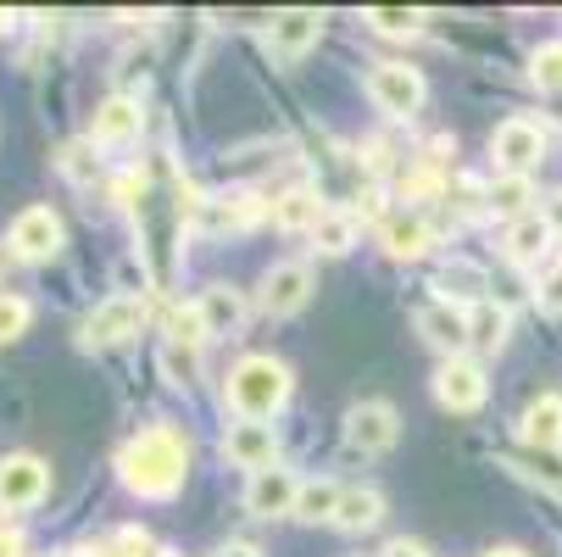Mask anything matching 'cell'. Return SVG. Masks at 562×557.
<instances>
[{
  "mask_svg": "<svg viewBox=\"0 0 562 557\" xmlns=\"http://www.w3.org/2000/svg\"><path fill=\"white\" fill-rule=\"evenodd\" d=\"M317 40H324V12H306V7L279 12V18H273V29H268V45H273V56H279V62L306 56Z\"/></svg>",
  "mask_w": 562,
  "mask_h": 557,
  "instance_id": "13",
  "label": "cell"
},
{
  "mask_svg": "<svg viewBox=\"0 0 562 557\" xmlns=\"http://www.w3.org/2000/svg\"><path fill=\"white\" fill-rule=\"evenodd\" d=\"M50 491V468L40 457H7L0 463V513H29Z\"/></svg>",
  "mask_w": 562,
  "mask_h": 557,
  "instance_id": "6",
  "label": "cell"
},
{
  "mask_svg": "<svg viewBox=\"0 0 562 557\" xmlns=\"http://www.w3.org/2000/svg\"><path fill=\"white\" fill-rule=\"evenodd\" d=\"M395 408L390 402H362V408H351L346 413V446L351 452H362V457H379V452H390L395 446Z\"/></svg>",
  "mask_w": 562,
  "mask_h": 557,
  "instance_id": "9",
  "label": "cell"
},
{
  "mask_svg": "<svg viewBox=\"0 0 562 557\" xmlns=\"http://www.w3.org/2000/svg\"><path fill=\"white\" fill-rule=\"evenodd\" d=\"M435 246V234H429V223L418 218V212H390L384 218V252L395 257V263H413V257H424Z\"/></svg>",
  "mask_w": 562,
  "mask_h": 557,
  "instance_id": "18",
  "label": "cell"
},
{
  "mask_svg": "<svg viewBox=\"0 0 562 557\" xmlns=\"http://www.w3.org/2000/svg\"><path fill=\"white\" fill-rule=\"evenodd\" d=\"M418 330H424V341L440 346L446 357H462V346H468V312L451 307V301H429V307L418 312Z\"/></svg>",
  "mask_w": 562,
  "mask_h": 557,
  "instance_id": "16",
  "label": "cell"
},
{
  "mask_svg": "<svg viewBox=\"0 0 562 557\" xmlns=\"http://www.w3.org/2000/svg\"><path fill=\"white\" fill-rule=\"evenodd\" d=\"M117 552H123V557H156V541H150L145 530H123V535H117Z\"/></svg>",
  "mask_w": 562,
  "mask_h": 557,
  "instance_id": "34",
  "label": "cell"
},
{
  "mask_svg": "<svg viewBox=\"0 0 562 557\" xmlns=\"http://www.w3.org/2000/svg\"><path fill=\"white\" fill-rule=\"evenodd\" d=\"M485 368L479 363H468V357H446L440 363V374H435V396H440V408H451V413H479L485 408Z\"/></svg>",
  "mask_w": 562,
  "mask_h": 557,
  "instance_id": "8",
  "label": "cell"
},
{
  "mask_svg": "<svg viewBox=\"0 0 562 557\" xmlns=\"http://www.w3.org/2000/svg\"><path fill=\"white\" fill-rule=\"evenodd\" d=\"M535 301H540V312H557V318H562V268H551V274L540 279Z\"/></svg>",
  "mask_w": 562,
  "mask_h": 557,
  "instance_id": "32",
  "label": "cell"
},
{
  "mask_svg": "<svg viewBox=\"0 0 562 557\" xmlns=\"http://www.w3.org/2000/svg\"><path fill=\"white\" fill-rule=\"evenodd\" d=\"M312 246H317V252H329V257L351 252V246H357V212L329 207L324 218H317V229H312Z\"/></svg>",
  "mask_w": 562,
  "mask_h": 557,
  "instance_id": "24",
  "label": "cell"
},
{
  "mask_svg": "<svg viewBox=\"0 0 562 557\" xmlns=\"http://www.w3.org/2000/svg\"><path fill=\"white\" fill-rule=\"evenodd\" d=\"M485 557H524V552H518V546H491Z\"/></svg>",
  "mask_w": 562,
  "mask_h": 557,
  "instance_id": "39",
  "label": "cell"
},
{
  "mask_svg": "<svg viewBox=\"0 0 562 557\" xmlns=\"http://www.w3.org/2000/svg\"><path fill=\"white\" fill-rule=\"evenodd\" d=\"M529 78H535L540 90L562 96V40H551V45H540V51L529 56Z\"/></svg>",
  "mask_w": 562,
  "mask_h": 557,
  "instance_id": "27",
  "label": "cell"
},
{
  "mask_svg": "<svg viewBox=\"0 0 562 557\" xmlns=\"http://www.w3.org/2000/svg\"><path fill=\"white\" fill-rule=\"evenodd\" d=\"M551 241H557V229H551L540 212H529V218H518V223L507 229V257L524 263V268H535V263L551 252Z\"/></svg>",
  "mask_w": 562,
  "mask_h": 557,
  "instance_id": "21",
  "label": "cell"
},
{
  "mask_svg": "<svg viewBox=\"0 0 562 557\" xmlns=\"http://www.w3.org/2000/svg\"><path fill=\"white\" fill-rule=\"evenodd\" d=\"M435 290H446V301H451V296H473V301H479V290H485V274L468 268V263H457V268H440V274H435Z\"/></svg>",
  "mask_w": 562,
  "mask_h": 557,
  "instance_id": "30",
  "label": "cell"
},
{
  "mask_svg": "<svg viewBox=\"0 0 562 557\" xmlns=\"http://www.w3.org/2000/svg\"><path fill=\"white\" fill-rule=\"evenodd\" d=\"M168 374L179 385H190L195 379V346H168Z\"/></svg>",
  "mask_w": 562,
  "mask_h": 557,
  "instance_id": "33",
  "label": "cell"
},
{
  "mask_svg": "<svg viewBox=\"0 0 562 557\" xmlns=\"http://www.w3.org/2000/svg\"><path fill=\"white\" fill-rule=\"evenodd\" d=\"M324 212H329V207H317V196H312V190H284V196L273 201V223H279L284 234H301V229L312 234Z\"/></svg>",
  "mask_w": 562,
  "mask_h": 557,
  "instance_id": "22",
  "label": "cell"
},
{
  "mask_svg": "<svg viewBox=\"0 0 562 557\" xmlns=\"http://www.w3.org/2000/svg\"><path fill=\"white\" fill-rule=\"evenodd\" d=\"M134 134H139V101H128V96H112V101H101L90 140H95V145H128Z\"/></svg>",
  "mask_w": 562,
  "mask_h": 557,
  "instance_id": "20",
  "label": "cell"
},
{
  "mask_svg": "<svg viewBox=\"0 0 562 557\" xmlns=\"http://www.w3.org/2000/svg\"><path fill=\"white\" fill-rule=\"evenodd\" d=\"M257 212H262V201L251 190H223V196H206L195 218H201L206 234H234V229H251Z\"/></svg>",
  "mask_w": 562,
  "mask_h": 557,
  "instance_id": "14",
  "label": "cell"
},
{
  "mask_svg": "<svg viewBox=\"0 0 562 557\" xmlns=\"http://www.w3.org/2000/svg\"><path fill=\"white\" fill-rule=\"evenodd\" d=\"M295 497H301V480L290 468H262V474H251V486H246V513H257V519H284V513H295Z\"/></svg>",
  "mask_w": 562,
  "mask_h": 557,
  "instance_id": "11",
  "label": "cell"
},
{
  "mask_svg": "<svg viewBox=\"0 0 562 557\" xmlns=\"http://www.w3.org/2000/svg\"><path fill=\"white\" fill-rule=\"evenodd\" d=\"M117 474H123V486L134 497L168 502V497H179L184 474H190V441L168 424H150L117 452Z\"/></svg>",
  "mask_w": 562,
  "mask_h": 557,
  "instance_id": "1",
  "label": "cell"
},
{
  "mask_svg": "<svg viewBox=\"0 0 562 557\" xmlns=\"http://www.w3.org/2000/svg\"><path fill=\"white\" fill-rule=\"evenodd\" d=\"M195 312H201V324H206V335H239V324H246V296H239L234 285H206L201 296H195Z\"/></svg>",
  "mask_w": 562,
  "mask_h": 557,
  "instance_id": "15",
  "label": "cell"
},
{
  "mask_svg": "<svg viewBox=\"0 0 562 557\" xmlns=\"http://www.w3.org/2000/svg\"><path fill=\"white\" fill-rule=\"evenodd\" d=\"M368 23H373L379 34H395V40H401V34H418V29H424V12H413V7H373Z\"/></svg>",
  "mask_w": 562,
  "mask_h": 557,
  "instance_id": "29",
  "label": "cell"
},
{
  "mask_svg": "<svg viewBox=\"0 0 562 557\" xmlns=\"http://www.w3.org/2000/svg\"><path fill=\"white\" fill-rule=\"evenodd\" d=\"M0 557H23V535L18 530H0Z\"/></svg>",
  "mask_w": 562,
  "mask_h": 557,
  "instance_id": "36",
  "label": "cell"
},
{
  "mask_svg": "<svg viewBox=\"0 0 562 557\" xmlns=\"http://www.w3.org/2000/svg\"><path fill=\"white\" fill-rule=\"evenodd\" d=\"M223 457H228L234 468H251V474L273 468V463H279V435H273V424H246V419L228 424Z\"/></svg>",
  "mask_w": 562,
  "mask_h": 557,
  "instance_id": "10",
  "label": "cell"
},
{
  "mask_svg": "<svg viewBox=\"0 0 562 557\" xmlns=\"http://www.w3.org/2000/svg\"><path fill=\"white\" fill-rule=\"evenodd\" d=\"M384 557H429V546H418V541H390Z\"/></svg>",
  "mask_w": 562,
  "mask_h": 557,
  "instance_id": "35",
  "label": "cell"
},
{
  "mask_svg": "<svg viewBox=\"0 0 562 557\" xmlns=\"http://www.w3.org/2000/svg\"><path fill=\"white\" fill-rule=\"evenodd\" d=\"M491 156H496L502 174L529 179V168H540V156H546V129H540L535 118H507V123L491 134Z\"/></svg>",
  "mask_w": 562,
  "mask_h": 557,
  "instance_id": "4",
  "label": "cell"
},
{
  "mask_svg": "<svg viewBox=\"0 0 562 557\" xmlns=\"http://www.w3.org/2000/svg\"><path fill=\"white\" fill-rule=\"evenodd\" d=\"M61 168H67L72 185H95V156H90V145H67V151H61Z\"/></svg>",
  "mask_w": 562,
  "mask_h": 557,
  "instance_id": "31",
  "label": "cell"
},
{
  "mask_svg": "<svg viewBox=\"0 0 562 557\" xmlns=\"http://www.w3.org/2000/svg\"><path fill=\"white\" fill-rule=\"evenodd\" d=\"M507 330H513V312L507 307H496V301H473L468 307V346L473 352H502L507 346Z\"/></svg>",
  "mask_w": 562,
  "mask_h": 557,
  "instance_id": "19",
  "label": "cell"
},
{
  "mask_svg": "<svg viewBox=\"0 0 562 557\" xmlns=\"http://www.w3.org/2000/svg\"><path fill=\"white\" fill-rule=\"evenodd\" d=\"M529 201H535V190H529V179H518V174H502L491 190H485V207L496 212V218H529Z\"/></svg>",
  "mask_w": 562,
  "mask_h": 557,
  "instance_id": "25",
  "label": "cell"
},
{
  "mask_svg": "<svg viewBox=\"0 0 562 557\" xmlns=\"http://www.w3.org/2000/svg\"><path fill=\"white\" fill-rule=\"evenodd\" d=\"M29 324H34V307H29L23 296H7V290H0V346H12Z\"/></svg>",
  "mask_w": 562,
  "mask_h": 557,
  "instance_id": "28",
  "label": "cell"
},
{
  "mask_svg": "<svg viewBox=\"0 0 562 557\" xmlns=\"http://www.w3.org/2000/svg\"><path fill=\"white\" fill-rule=\"evenodd\" d=\"M223 402H228L234 419H246V424L273 419L290 402V368L279 357H246V363H234V374L223 385Z\"/></svg>",
  "mask_w": 562,
  "mask_h": 557,
  "instance_id": "2",
  "label": "cell"
},
{
  "mask_svg": "<svg viewBox=\"0 0 562 557\" xmlns=\"http://www.w3.org/2000/svg\"><path fill=\"white\" fill-rule=\"evenodd\" d=\"M7 246H12V257H23V263H50V257L61 252V218H56L50 207H23Z\"/></svg>",
  "mask_w": 562,
  "mask_h": 557,
  "instance_id": "7",
  "label": "cell"
},
{
  "mask_svg": "<svg viewBox=\"0 0 562 557\" xmlns=\"http://www.w3.org/2000/svg\"><path fill=\"white\" fill-rule=\"evenodd\" d=\"M379 519H384V497H379L373 486H357V491L340 497V513H335L340 530H373Z\"/></svg>",
  "mask_w": 562,
  "mask_h": 557,
  "instance_id": "26",
  "label": "cell"
},
{
  "mask_svg": "<svg viewBox=\"0 0 562 557\" xmlns=\"http://www.w3.org/2000/svg\"><path fill=\"white\" fill-rule=\"evenodd\" d=\"M340 486L335 480H312V486H301V497H295V519L301 524H335V513H340Z\"/></svg>",
  "mask_w": 562,
  "mask_h": 557,
  "instance_id": "23",
  "label": "cell"
},
{
  "mask_svg": "<svg viewBox=\"0 0 562 557\" xmlns=\"http://www.w3.org/2000/svg\"><path fill=\"white\" fill-rule=\"evenodd\" d=\"M546 223H551V229H557V234H562V190H557V196H551V212H546Z\"/></svg>",
  "mask_w": 562,
  "mask_h": 557,
  "instance_id": "38",
  "label": "cell"
},
{
  "mask_svg": "<svg viewBox=\"0 0 562 557\" xmlns=\"http://www.w3.org/2000/svg\"><path fill=\"white\" fill-rule=\"evenodd\" d=\"M145 330V301L139 296H112V301H101L90 318H85V341L90 352L95 346H123V341H134Z\"/></svg>",
  "mask_w": 562,
  "mask_h": 557,
  "instance_id": "5",
  "label": "cell"
},
{
  "mask_svg": "<svg viewBox=\"0 0 562 557\" xmlns=\"http://www.w3.org/2000/svg\"><path fill=\"white\" fill-rule=\"evenodd\" d=\"M306 296H312V268H306V263H279V268H268V279H262V312H268V318L301 312Z\"/></svg>",
  "mask_w": 562,
  "mask_h": 557,
  "instance_id": "12",
  "label": "cell"
},
{
  "mask_svg": "<svg viewBox=\"0 0 562 557\" xmlns=\"http://www.w3.org/2000/svg\"><path fill=\"white\" fill-rule=\"evenodd\" d=\"M368 96H373V107L390 112V118H413L429 90H424V73H418V67H407V62H373Z\"/></svg>",
  "mask_w": 562,
  "mask_h": 557,
  "instance_id": "3",
  "label": "cell"
},
{
  "mask_svg": "<svg viewBox=\"0 0 562 557\" xmlns=\"http://www.w3.org/2000/svg\"><path fill=\"white\" fill-rule=\"evenodd\" d=\"M217 557H262V552H257V546H246V541H228Z\"/></svg>",
  "mask_w": 562,
  "mask_h": 557,
  "instance_id": "37",
  "label": "cell"
},
{
  "mask_svg": "<svg viewBox=\"0 0 562 557\" xmlns=\"http://www.w3.org/2000/svg\"><path fill=\"white\" fill-rule=\"evenodd\" d=\"M518 435L535 452H557L562 446V396H540V402H529L524 419H518Z\"/></svg>",
  "mask_w": 562,
  "mask_h": 557,
  "instance_id": "17",
  "label": "cell"
},
{
  "mask_svg": "<svg viewBox=\"0 0 562 557\" xmlns=\"http://www.w3.org/2000/svg\"><path fill=\"white\" fill-rule=\"evenodd\" d=\"M7 23H12V12H0V29H7Z\"/></svg>",
  "mask_w": 562,
  "mask_h": 557,
  "instance_id": "40",
  "label": "cell"
}]
</instances>
